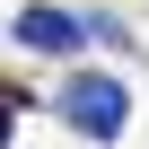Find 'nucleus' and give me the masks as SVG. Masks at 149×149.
<instances>
[{
  "label": "nucleus",
  "instance_id": "1",
  "mask_svg": "<svg viewBox=\"0 0 149 149\" xmlns=\"http://www.w3.org/2000/svg\"><path fill=\"white\" fill-rule=\"evenodd\" d=\"M61 123L70 132H88V140H114L123 123H132V88L114 79V70H79V79H61Z\"/></svg>",
  "mask_w": 149,
  "mask_h": 149
},
{
  "label": "nucleus",
  "instance_id": "2",
  "mask_svg": "<svg viewBox=\"0 0 149 149\" xmlns=\"http://www.w3.org/2000/svg\"><path fill=\"white\" fill-rule=\"evenodd\" d=\"M97 26H105V18H70V9H44V0H35V9L18 18V44H26V53H79Z\"/></svg>",
  "mask_w": 149,
  "mask_h": 149
},
{
  "label": "nucleus",
  "instance_id": "3",
  "mask_svg": "<svg viewBox=\"0 0 149 149\" xmlns=\"http://www.w3.org/2000/svg\"><path fill=\"white\" fill-rule=\"evenodd\" d=\"M18 105H26L18 88H0V149H9V123H18Z\"/></svg>",
  "mask_w": 149,
  "mask_h": 149
}]
</instances>
